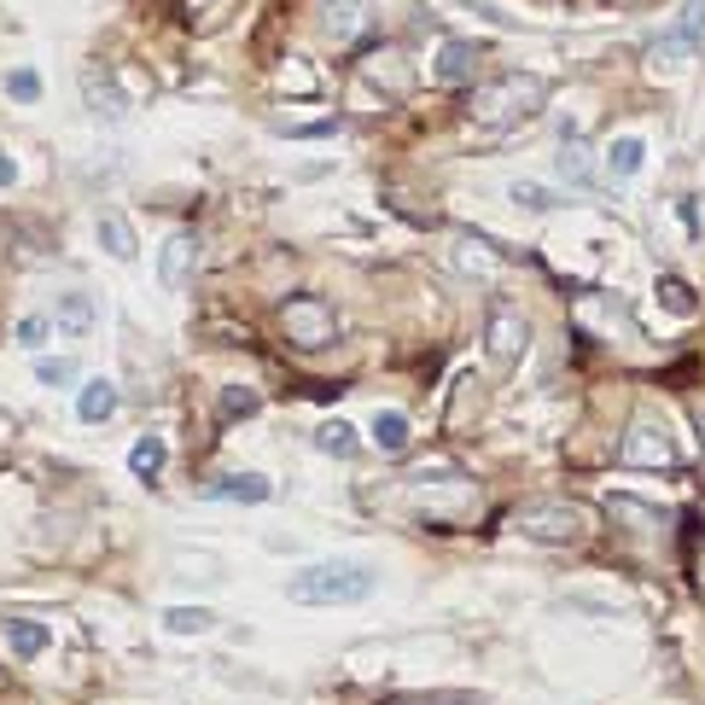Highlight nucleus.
<instances>
[{"label": "nucleus", "mask_w": 705, "mask_h": 705, "mask_svg": "<svg viewBox=\"0 0 705 705\" xmlns=\"http://www.w3.org/2000/svg\"><path fill=\"white\" fill-rule=\"evenodd\" d=\"M374 589H379V572L362 560H315L287 583V595L297 607H356Z\"/></svg>", "instance_id": "obj_1"}, {"label": "nucleus", "mask_w": 705, "mask_h": 705, "mask_svg": "<svg viewBox=\"0 0 705 705\" xmlns=\"http://www.w3.org/2000/svg\"><path fill=\"white\" fill-rule=\"evenodd\" d=\"M543 99H548L543 76L501 71L490 82H478L473 99H466V111H473V123H484V129H513V123H525L531 111H543Z\"/></svg>", "instance_id": "obj_2"}, {"label": "nucleus", "mask_w": 705, "mask_h": 705, "mask_svg": "<svg viewBox=\"0 0 705 705\" xmlns=\"http://www.w3.org/2000/svg\"><path fill=\"white\" fill-rule=\"evenodd\" d=\"M280 332H287V344H297V350H327L339 339V315H332L327 297L297 292V297L280 304Z\"/></svg>", "instance_id": "obj_3"}, {"label": "nucleus", "mask_w": 705, "mask_h": 705, "mask_svg": "<svg viewBox=\"0 0 705 705\" xmlns=\"http://www.w3.org/2000/svg\"><path fill=\"white\" fill-rule=\"evenodd\" d=\"M618 461L635 466V473H677V443H670V431L653 414H635L624 443H618Z\"/></svg>", "instance_id": "obj_4"}, {"label": "nucleus", "mask_w": 705, "mask_h": 705, "mask_svg": "<svg viewBox=\"0 0 705 705\" xmlns=\"http://www.w3.org/2000/svg\"><path fill=\"white\" fill-rule=\"evenodd\" d=\"M519 531H525L531 543H583L589 513H583L578 501H543V508L519 513Z\"/></svg>", "instance_id": "obj_5"}, {"label": "nucleus", "mask_w": 705, "mask_h": 705, "mask_svg": "<svg viewBox=\"0 0 705 705\" xmlns=\"http://www.w3.org/2000/svg\"><path fill=\"white\" fill-rule=\"evenodd\" d=\"M484 350H490V362L508 374V367H519V356L531 350V321L519 315L513 304H496L490 321H484Z\"/></svg>", "instance_id": "obj_6"}, {"label": "nucleus", "mask_w": 705, "mask_h": 705, "mask_svg": "<svg viewBox=\"0 0 705 705\" xmlns=\"http://www.w3.org/2000/svg\"><path fill=\"white\" fill-rule=\"evenodd\" d=\"M82 94H88V111L99 117V123H123V117H129V99L111 82L106 64H88V71H82Z\"/></svg>", "instance_id": "obj_7"}, {"label": "nucleus", "mask_w": 705, "mask_h": 705, "mask_svg": "<svg viewBox=\"0 0 705 705\" xmlns=\"http://www.w3.org/2000/svg\"><path fill=\"white\" fill-rule=\"evenodd\" d=\"M367 0H327V12H321V29H327V41H339V47H356L367 36Z\"/></svg>", "instance_id": "obj_8"}, {"label": "nucleus", "mask_w": 705, "mask_h": 705, "mask_svg": "<svg viewBox=\"0 0 705 705\" xmlns=\"http://www.w3.org/2000/svg\"><path fill=\"white\" fill-rule=\"evenodd\" d=\"M193 257H198V240H193V233H187V228L170 233V240H163V251H158V280H163L170 292H181V287H187V275H193Z\"/></svg>", "instance_id": "obj_9"}, {"label": "nucleus", "mask_w": 705, "mask_h": 705, "mask_svg": "<svg viewBox=\"0 0 705 705\" xmlns=\"http://www.w3.org/2000/svg\"><path fill=\"white\" fill-rule=\"evenodd\" d=\"M705 41V0H682V19H677V29L653 47L659 59H682V53H694V47Z\"/></svg>", "instance_id": "obj_10"}, {"label": "nucleus", "mask_w": 705, "mask_h": 705, "mask_svg": "<svg viewBox=\"0 0 705 705\" xmlns=\"http://www.w3.org/2000/svg\"><path fill=\"white\" fill-rule=\"evenodd\" d=\"M478 59H484L478 41H443V47H438V82H443V88L473 82V76H478Z\"/></svg>", "instance_id": "obj_11"}, {"label": "nucleus", "mask_w": 705, "mask_h": 705, "mask_svg": "<svg viewBox=\"0 0 705 705\" xmlns=\"http://www.w3.org/2000/svg\"><path fill=\"white\" fill-rule=\"evenodd\" d=\"M205 496L210 501H268V496H275V484H268L263 473H228V478H210Z\"/></svg>", "instance_id": "obj_12"}, {"label": "nucleus", "mask_w": 705, "mask_h": 705, "mask_svg": "<svg viewBox=\"0 0 705 705\" xmlns=\"http://www.w3.org/2000/svg\"><path fill=\"white\" fill-rule=\"evenodd\" d=\"M99 245H106L117 263H134V257H141V245H134V228H129L123 210H106V216H99Z\"/></svg>", "instance_id": "obj_13"}, {"label": "nucleus", "mask_w": 705, "mask_h": 705, "mask_svg": "<svg viewBox=\"0 0 705 705\" xmlns=\"http://www.w3.org/2000/svg\"><path fill=\"white\" fill-rule=\"evenodd\" d=\"M455 268H461V275H473V280H484V275H496V268H501V257L478 240V233H461V245H455Z\"/></svg>", "instance_id": "obj_14"}, {"label": "nucleus", "mask_w": 705, "mask_h": 705, "mask_svg": "<svg viewBox=\"0 0 705 705\" xmlns=\"http://www.w3.org/2000/svg\"><path fill=\"white\" fill-rule=\"evenodd\" d=\"M76 414L88 420V426L111 420V414H117V385H111V379H88V385H82V397H76Z\"/></svg>", "instance_id": "obj_15"}, {"label": "nucleus", "mask_w": 705, "mask_h": 705, "mask_svg": "<svg viewBox=\"0 0 705 705\" xmlns=\"http://www.w3.org/2000/svg\"><path fill=\"white\" fill-rule=\"evenodd\" d=\"M53 321L71 332V339H82V332H94V297L88 292H64L59 297V309H53Z\"/></svg>", "instance_id": "obj_16"}, {"label": "nucleus", "mask_w": 705, "mask_h": 705, "mask_svg": "<svg viewBox=\"0 0 705 705\" xmlns=\"http://www.w3.org/2000/svg\"><path fill=\"white\" fill-rule=\"evenodd\" d=\"M7 647L19 653V659H41L47 653V630L36 618H7Z\"/></svg>", "instance_id": "obj_17"}, {"label": "nucleus", "mask_w": 705, "mask_h": 705, "mask_svg": "<svg viewBox=\"0 0 705 705\" xmlns=\"http://www.w3.org/2000/svg\"><path fill=\"white\" fill-rule=\"evenodd\" d=\"M163 461H170V449H163L158 438H141V443L129 449V466H134V478H141V484H158L163 478Z\"/></svg>", "instance_id": "obj_18"}, {"label": "nucleus", "mask_w": 705, "mask_h": 705, "mask_svg": "<svg viewBox=\"0 0 705 705\" xmlns=\"http://www.w3.org/2000/svg\"><path fill=\"white\" fill-rule=\"evenodd\" d=\"M374 443L385 455H402V449H409V414H397V409L374 414Z\"/></svg>", "instance_id": "obj_19"}, {"label": "nucleus", "mask_w": 705, "mask_h": 705, "mask_svg": "<svg viewBox=\"0 0 705 705\" xmlns=\"http://www.w3.org/2000/svg\"><path fill=\"white\" fill-rule=\"evenodd\" d=\"M315 443H321L327 455H339V461H350L362 449V438H356V426H350V420H327V426L315 431Z\"/></svg>", "instance_id": "obj_20"}, {"label": "nucleus", "mask_w": 705, "mask_h": 705, "mask_svg": "<svg viewBox=\"0 0 705 705\" xmlns=\"http://www.w3.org/2000/svg\"><path fill=\"white\" fill-rule=\"evenodd\" d=\"M635 170H642V141H635V134H618V141L607 146V175L630 181Z\"/></svg>", "instance_id": "obj_21"}, {"label": "nucleus", "mask_w": 705, "mask_h": 705, "mask_svg": "<svg viewBox=\"0 0 705 705\" xmlns=\"http://www.w3.org/2000/svg\"><path fill=\"white\" fill-rule=\"evenodd\" d=\"M163 630L170 635H205V630H216V612L210 607H170L163 612Z\"/></svg>", "instance_id": "obj_22"}, {"label": "nucleus", "mask_w": 705, "mask_h": 705, "mask_svg": "<svg viewBox=\"0 0 705 705\" xmlns=\"http://www.w3.org/2000/svg\"><path fill=\"white\" fill-rule=\"evenodd\" d=\"M367 76H374V82H385V88H391V94H402V88H409V71H402V53H397V47H379V53L367 59Z\"/></svg>", "instance_id": "obj_23"}, {"label": "nucleus", "mask_w": 705, "mask_h": 705, "mask_svg": "<svg viewBox=\"0 0 705 705\" xmlns=\"http://www.w3.org/2000/svg\"><path fill=\"white\" fill-rule=\"evenodd\" d=\"M560 175L578 181V187H589V181H595V163H589V146H583V141H566L560 146Z\"/></svg>", "instance_id": "obj_24"}, {"label": "nucleus", "mask_w": 705, "mask_h": 705, "mask_svg": "<svg viewBox=\"0 0 705 705\" xmlns=\"http://www.w3.org/2000/svg\"><path fill=\"white\" fill-rule=\"evenodd\" d=\"M257 409H263V397L245 391V385H228L222 402H216V414H222V420H245V414H257Z\"/></svg>", "instance_id": "obj_25"}, {"label": "nucleus", "mask_w": 705, "mask_h": 705, "mask_svg": "<svg viewBox=\"0 0 705 705\" xmlns=\"http://www.w3.org/2000/svg\"><path fill=\"white\" fill-rule=\"evenodd\" d=\"M36 379L47 385V391H64V385H76V362H36Z\"/></svg>", "instance_id": "obj_26"}, {"label": "nucleus", "mask_w": 705, "mask_h": 705, "mask_svg": "<svg viewBox=\"0 0 705 705\" xmlns=\"http://www.w3.org/2000/svg\"><path fill=\"white\" fill-rule=\"evenodd\" d=\"M508 198H513V205H525V210H554V193L536 187V181H513Z\"/></svg>", "instance_id": "obj_27"}, {"label": "nucleus", "mask_w": 705, "mask_h": 705, "mask_svg": "<svg viewBox=\"0 0 705 705\" xmlns=\"http://www.w3.org/2000/svg\"><path fill=\"white\" fill-rule=\"evenodd\" d=\"M385 705H484L478 694H391Z\"/></svg>", "instance_id": "obj_28"}, {"label": "nucleus", "mask_w": 705, "mask_h": 705, "mask_svg": "<svg viewBox=\"0 0 705 705\" xmlns=\"http://www.w3.org/2000/svg\"><path fill=\"white\" fill-rule=\"evenodd\" d=\"M7 94L24 99V106H36V99H41V76L36 71H7Z\"/></svg>", "instance_id": "obj_29"}, {"label": "nucleus", "mask_w": 705, "mask_h": 705, "mask_svg": "<svg viewBox=\"0 0 705 705\" xmlns=\"http://www.w3.org/2000/svg\"><path fill=\"white\" fill-rule=\"evenodd\" d=\"M659 297H665V309H670V315H694V292H688L682 280H670V275H665V280H659Z\"/></svg>", "instance_id": "obj_30"}, {"label": "nucleus", "mask_w": 705, "mask_h": 705, "mask_svg": "<svg viewBox=\"0 0 705 705\" xmlns=\"http://www.w3.org/2000/svg\"><path fill=\"white\" fill-rule=\"evenodd\" d=\"M280 134H297V141H321V134H339V117H327V123H287Z\"/></svg>", "instance_id": "obj_31"}, {"label": "nucleus", "mask_w": 705, "mask_h": 705, "mask_svg": "<svg viewBox=\"0 0 705 705\" xmlns=\"http://www.w3.org/2000/svg\"><path fill=\"white\" fill-rule=\"evenodd\" d=\"M41 339H47V321H41V315H24V321H19V344L36 350Z\"/></svg>", "instance_id": "obj_32"}, {"label": "nucleus", "mask_w": 705, "mask_h": 705, "mask_svg": "<svg viewBox=\"0 0 705 705\" xmlns=\"http://www.w3.org/2000/svg\"><path fill=\"white\" fill-rule=\"evenodd\" d=\"M12 181H19V163H12L7 153H0V187H12Z\"/></svg>", "instance_id": "obj_33"}, {"label": "nucleus", "mask_w": 705, "mask_h": 705, "mask_svg": "<svg viewBox=\"0 0 705 705\" xmlns=\"http://www.w3.org/2000/svg\"><path fill=\"white\" fill-rule=\"evenodd\" d=\"M694 431H700V449H705V414H694Z\"/></svg>", "instance_id": "obj_34"}, {"label": "nucleus", "mask_w": 705, "mask_h": 705, "mask_svg": "<svg viewBox=\"0 0 705 705\" xmlns=\"http://www.w3.org/2000/svg\"><path fill=\"white\" fill-rule=\"evenodd\" d=\"M7 688H12V677H7V670H0V694H7Z\"/></svg>", "instance_id": "obj_35"}]
</instances>
